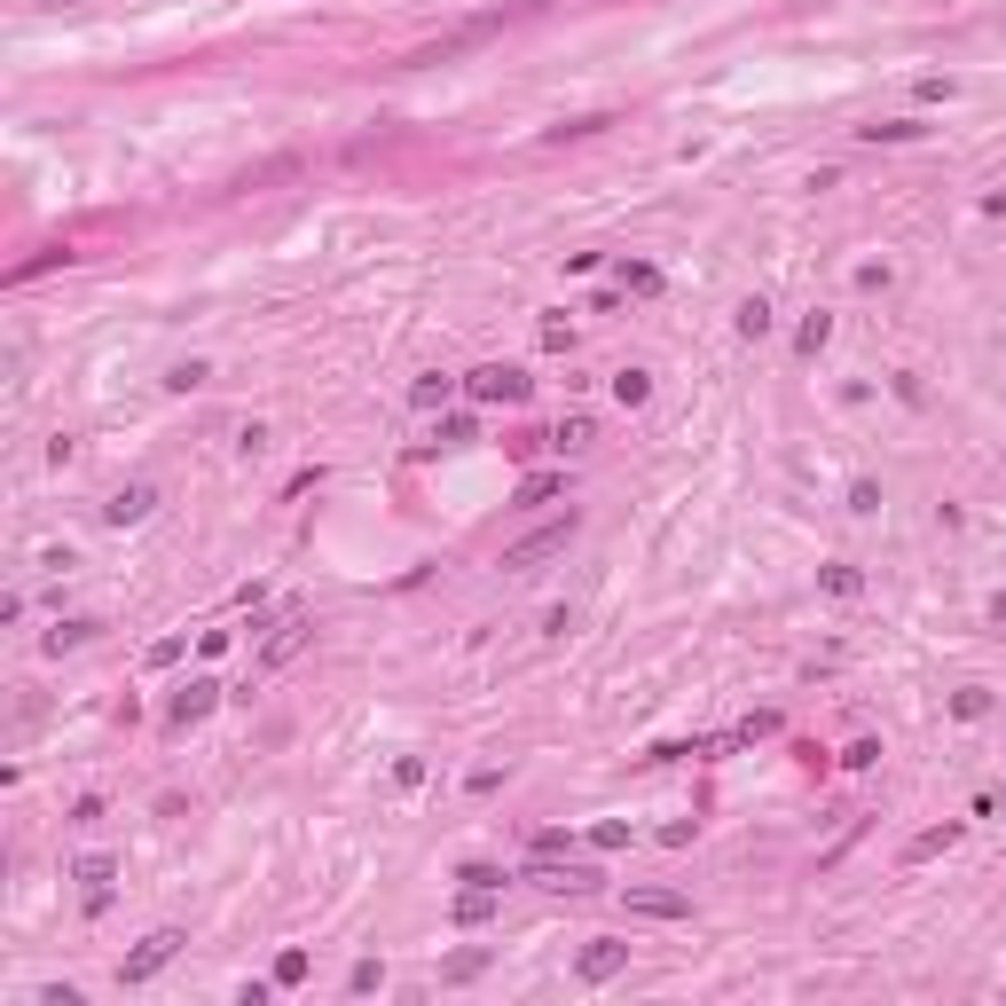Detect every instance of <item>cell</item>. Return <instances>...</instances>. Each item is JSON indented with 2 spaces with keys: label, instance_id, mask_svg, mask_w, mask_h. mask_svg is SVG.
I'll return each instance as SVG.
<instances>
[{
  "label": "cell",
  "instance_id": "cell-1",
  "mask_svg": "<svg viewBox=\"0 0 1006 1006\" xmlns=\"http://www.w3.org/2000/svg\"><path fill=\"white\" fill-rule=\"evenodd\" d=\"M566 543H575V519H551V527H535V535H519L512 551H503V575H535L543 558H558Z\"/></svg>",
  "mask_w": 1006,
  "mask_h": 1006
},
{
  "label": "cell",
  "instance_id": "cell-2",
  "mask_svg": "<svg viewBox=\"0 0 1006 1006\" xmlns=\"http://www.w3.org/2000/svg\"><path fill=\"white\" fill-rule=\"evenodd\" d=\"M174 952H181V928H150L142 944L126 952V967H118V983H150V976H158V967L174 959Z\"/></svg>",
  "mask_w": 1006,
  "mask_h": 1006
},
{
  "label": "cell",
  "instance_id": "cell-3",
  "mask_svg": "<svg viewBox=\"0 0 1006 1006\" xmlns=\"http://www.w3.org/2000/svg\"><path fill=\"white\" fill-rule=\"evenodd\" d=\"M464 393H473V401H527V378L503 370V362H480V370L464 378Z\"/></svg>",
  "mask_w": 1006,
  "mask_h": 1006
},
{
  "label": "cell",
  "instance_id": "cell-4",
  "mask_svg": "<svg viewBox=\"0 0 1006 1006\" xmlns=\"http://www.w3.org/2000/svg\"><path fill=\"white\" fill-rule=\"evenodd\" d=\"M527 881H535V889H558V896H590V889H598L590 865H558V857H535Z\"/></svg>",
  "mask_w": 1006,
  "mask_h": 1006
},
{
  "label": "cell",
  "instance_id": "cell-5",
  "mask_svg": "<svg viewBox=\"0 0 1006 1006\" xmlns=\"http://www.w3.org/2000/svg\"><path fill=\"white\" fill-rule=\"evenodd\" d=\"M582 983H614L621 967H629V944H614V935H598V944H582Z\"/></svg>",
  "mask_w": 1006,
  "mask_h": 1006
},
{
  "label": "cell",
  "instance_id": "cell-6",
  "mask_svg": "<svg viewBox=\"0 0 1006 1006\" xmlns=\"http://www.w3.org/2000/svg\"><path fill=\"white\" fill-rule=\"evenodd\" d=\"M629 913H637V920H684L692 896H684V889H629Z\"/></svg>",
  "mask_w": 1006,
  "mask_h": 1006
},
{
  "label": "cell",
  "instance_id": "cell-7",
  "mask_svg": "<svg viewBox=\"0 0 1006 1006\" xmlns=\"http://www.w3.org/2000/svg\"><path fill=\"white\" fill-rule=\"evenodd\" d=\"M150 512H158V488H150V480H134V488H118V495L103 503L111 527H134V519H150Z\"/></svg>",
  "mask_w": 1006,
  "mask_h": 1006
},
{
  "label": "cell",
  "instance_id": "cell-8",
  "mask_svg": "<svg viewBox=\"0 0 1006 1006\" xmlns=\"http://www.w3.org/2000/svg\"><path fill=\"white\" fill-rule=\"evenodd\" d=\"M213 708H221V684H213V677H197V684L174 692V724H205Z\"/></svg>",
  "mask_w": 1006,
  "mask_h": 1006
},
{
  "label": "cell",
  "instance_id": "cell-9",
  "mask_svg": "<svg viewBox=\"0 0 1006 1006\" xmlns=\"http://www.w3.org/2000/svg\"><path fill=\"white\" fill-rule=\"evenodd\" d=\"M299 645H307V621L291 614V621H276V637H267V653H260V668H284V661H291Z\"/></svg>",
  "mask_w": 1006,
  "mask_h": 1006
},
{
  "label": "cell",
  "instance_id": "cell-10",
  "mask_svg": "<svg viewBox=\"0 0 1006 1006\" xmlns=\"http://www.w3.org/2000/svg\"><path fill=\"white\" fill-rule=\"evenodd\" d=\"M488 913H495V889H488V881H464V889H456V928H480Z\"/></svg>",
  "mask_w": 1006,
  "mask_h": 1006
},
{
  "label": "cell",
  "instance_id": "cell-11",
  "mask_svg": "<svg viewBox=\"0 0 1006 1006\" xmlns=\"http://www.w3.org/2000/svg\"><path fill=\"white\" fill-rule=\"evenodd\" d=\"M952 842H959V826L944 818V826H928V833H913V842H904V857H913V865H928V857H944Z\"/></svg>",
  "mask_w": 1006,
  "mask_h": 1006
},
{
  "label": "cell",
  "instance_id": "cell-12",
  "mask_svg": "<svg viewBox=\"0 0 1006 1006\" xmlns=\"http://www.w3.org/2000/svg\"><path fill=\"white\" fill-rule=\"evenodd\" d=\"M111 873H118L111 857H79V881H87V904H95V913L111 904Z\"/></svg>",
  "mask_w": 1006,
  "mask_h": 1006
},
{
  "label": "cell",
  "instance_id": "cell-13",
  "mask_svg": "<svg viewBox=\"0 0 1006 1006\" xmlns=\"http://www.w3.org/2000/svg\"><path fill=\"white\" fill-rule=\"evenodd\" d=\"M857 134H865V142H920L928 126L920 118H881V126H857Z\"/></svg>",
  "mask_w": 1006,
  "mask_h": 1006
},
{
  "label": "cell",
  "instance_id": "cell-14",
  "mask_svg": "<svg viewBox=\"0 0 1006 1006\" xmlns=\"http://www.w3.org/2000/svg\"><path fill=\"white\" fill-rule=\"evenodd\" d=\"M87 637H95V621H55V629L40 637V645H48V653H79Z\"/></svg>",
  "mask_w": 1006,
  "mask_h": 1006
},
{
  "label": "cell",
  "instance_id": "cell-15",
  "mask_svg": "<svg viewBox=\"0 0 1006 1006\" xmlns=\"http://www.w3.org/2000/svg\"><path fill=\"white\" fill-rule=\"evenodd\" d=\"M645 393H653L645 370H614V401H621V410H645Z\"/></svg>",
  "mask_w": 1006,
  "mask_h": 1006
},
{
  "label": "cell",
  "instance_id": "cell-16",
  "mask_svg": "<svg viewBox=\"0 0 1006 1006\" xmlns=\"http://www.w3.org/2000/svg\"><path fill=\"white\" fill-rule=\"evenodd\" d=\"M952 716H959V724H983V716H991V692H983V684H967V692L952 700Z\"/></svg>",
  "mask_w": 1006,
  "mask_h": 1006
},
{
  "label": "cell",
  "instance_id": "cell-17",
  "mask_svg": "<svg viewBox=\"0 0 1006 1006\" xmlns=\"http://www.w3.org/2000/svg\"><path fill=\"white\" fill-rule=\"evenodd\" d=\"M590 850H629V818H598L590 826Z\"/></svg>",
  "mask_w": 1006,
  "mask_h": 1006
},
{
  "label": "cell",
  "instance_id": "cell-18",
  "mask_svg": "<svg viewBox=\"0 0 1006 1006\" xmlns=\"http://www.w3.org/2000/svg\"><path fill=\"white\" fill-rule=\"evenodd\" d=\"M558 488H566L558 473H527V480H519V503H551Z\"/></svg>",
  "mask_w": 1006,
  "mask_h": 1006
},
{
  "label": "cell",
  "instance_id": "cell-19",
  "mask_svg": "<svg viewBox=\"0 0 1006 1006\" xmlns=\"http://www.w3.org/2000/svg\"><path fill=\"white\" fill-rule=\"evenodd\" d=\"M551 441H558V449H590V441H598V425H590V417H566Z\"/></svg>",
  "mask_w": 1006,
  "mask_h": 1006
},
{
  "label": "cell",
  "instance_id": "cell-20",
  "mask_svg": "<svg viewBox=\"0 0 1006 1006\" xmlns=\"http://www.w3.org/2000/svg\"><path fill=\"white\" fill-rule=\"evenodd\" d=\"M307 967H315L307 952H276V983H284V991H291V983H307Z\"/></svg>",
  "mask_w": 1006,
  "mask_h": 1006
},
{
  "label": "cell",
  "instance_id": "cell-21",
  "mask_svg": "<svg viewBox=\"0 0 1006 1006\" xmlns=\"http://www.w3.org/2000/svg\"><path fill=\"white\" fill-rule=\"evenodd\" d=\"M826 339H833V323H826V315H810V323H802V330H794V347H802V354H818Z\"/></svg>",
  "mask_w": 1006,
  "mask_h": 1006
},
{
  "label": "cell",
  "instance_id": "cell-22",
  "mask_svg": "<svg viewBox=\"0 0 1006 1006\" xmlns=\"http://www.w3.org/2000/svg\"><path fill=\"white\" fill-rule=\"evenodd\" d=\"M763 330H770V307H763V299H747V307H740V339H763Z\"/></svg>",
  "mask_w": 1006,
  "mask_h": 1006
},
{
  "label": "cell",
  "instance_id": "cell-23",
  "mask_svg": "<svg viewBox=\"0 0 1006 1006\" xmlns=\"http://www.w3.org/2000/svg\"><path fill=\"white\" fill-rule=\"evenodd\" d=\"M410 401H417V410H432V401H449V378H417V386H410Z\"/></svg>",
  "mask_w": 1006,
  "mask_h": 1006
},
{
  "label": "cell",
  "instance_id": "cell-24",
  "mask_svg": "<svg viewBox=\"0 0 1006 1006\" xmlns=\"http://www.w3.org/2000/svg\"><path fill=\"white\" fill-rule=\"evenodd\" d=\"M826 590L833 598H857V566H826Z\"/></svg>",
  "mask_w": 1006,
  "mask_h": 1006
},
{
  "label": "cell",
  "instance_id": "cell-25",
  "mask_svg": "<svg viewBox=\"0 0 1006 1006\" xmlns=\"http://www.w3.org/2000/svg\"><path fill=\"white\" fill-rule=\"evenodd\" d=\"M991 621H998V629H1006V590H998V598H991Z\"/></svg>",
  "mask_w": 1006,
  "mask_h": 1006
}]
</instances>
